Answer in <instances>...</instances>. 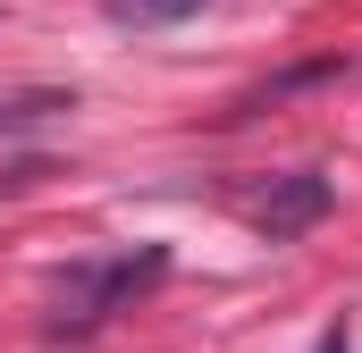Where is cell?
Instances as JSON below:
<instances>
[{"mask_svg":"<svg viewBox=\"0 0 362 353\" xmlns=\"http://www.w3.org/2000/svg\"><path fill=\"white\" fill-rule=\"evenodd\" d=\"M169 277V244H127V253H93V261H68L51 277V328H101L110 311H135L152 286Z\"/></svg>","mask_w":362,"mask_h":353,"instance_id":"6da1fadb","label":"cell"},{"mask_svg":"<svg viewBox=\"0 0 362 353\" xmlns=\"http://www.w3.org/2000/svg\"><path fill=\"white\" fill-rule=\"evenodd\" d=\"M118 25H177V17H194L202 0H101Z\"/></svg>","mask_w":362,"mask_h":353,"instance_id":"277c9868","label":"cell"},{"mask_svg":"<svg viewBox=\"0 0 362 353\" xmlns=\"http://www.w3.org/2000/svg\"><path fill=\"white\" fill-rule=\"evenodd\" d=\"M320 353H346V320H337V328H329V337H320Z\"/></svg>","mask_w":362,"mask_h":353,"instance_id":"8992f818","label":"cell"},{"mask_svg":"<svg viewBox=\"0 0 362 353\" xmlns=\"http://www.w3.org/2000/svg\"><path fill=\"white\" fill-rule=\"evenodd\" d=\"M329 176L320 169H286V176H270V193L253 202V227H262V244H295V236H312L320 219H329Z\"/></svg>","mask_w":362,"mask_h":353,"instance_id":"7a4b0ae2","label":"cell"},{"mask_svg":"<svg viewBox=\"0 0 362 353\" xmlns=\"http://www.w3.org/2000/svg\"><path fill=\"white\" fill-rule=\"evenodd\" d=\"M59 109H76V92H8L0 101V135H25V126H42Z\"/></svg>","mask_w":362,"mask_h":353,"instance_id":"3957f363","label":"cell"},{"mask_svg":"<svg viewBox=\"0 0 362 353\" xmlns=\"http://www.w3.org/2000/svg\"><path fill=\"white\" fill-rule=\"evenodd\" d=\"M42 176H59V169H51V160H17V169L0 176V193H25V185H42Z\"/></svg>","mask_w":362,"mask_h":353,"instance_id":"5b68a950","label":"cell"}]
</instances>
